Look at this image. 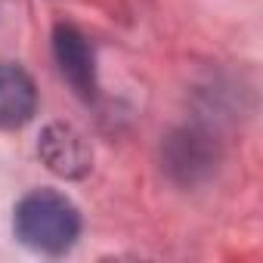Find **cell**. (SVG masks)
<instances>
[{"mask_svg": "<svg viewBox=\"0 0 263 263\" xmlns=\"http://www.w3.org/2000/svg\"><path fill=\"white\" fill-rule=\"evenodd\" d=\"M13 232L37 254H65L81 235V214L62 192L34 189L16 204Z\"/></svg>", "mask_w": 263, "mask_h": 263, "instance_id": "1", "label": "cell"}, {"mask_svg": "<svg viewBox=\"0 0 263 263\" xmlns=\"http://www.w3.org/2000/svg\"><path fill=\"white\" fill-rule=\"evenodd\" d=\"M37 111V90L25 68L0 62V130H19Z\"/></svg>", "mask_w": 263, "mask_h": 263, "instance_id": "4", "label": "cell"}, {"mask_svg": "<svg viewBox=\"0 0 263 263\" xmlns=\"http://www.w3.org/2000/svg\"><path fill=\"white\" fill-rule=\"evenodd\" d=\"M53 56L62 71V78L71 84V90L81 99L96 96V59L90 41L74 25H56L53 28Z\"/></svg>", "mask_w": 263, "mask_h": 263, "instance_id": "3", "label": "cell"}, {"mask_svg": "<svg viewBox=\"0 0 263 263\" xmlns=\"http://www.w3.org/2000/svg\"><path fill=\"white\" fill-rule=\"evenodd\" d=\"M37 155L47 164V171H53L56 177H65V180H81L93 167L90 143L84 140V134H78L71 124H50V127H44V134L37 140Z\"/></svg>", "mask_w": 263, "mask_h": 263, "instance_id": "2", "label": "cell"}]
</instances>
